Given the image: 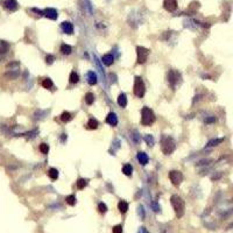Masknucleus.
Segmentation results:
<instances>
[{
  "mask_svg": "<svg viewBox=\"0 0 233 233\" xmlns=\"http://www.w3.org/2000/svg\"><path fill=\"white\" fill-rule=\"evenodd\" d=\"M170 201H171V205H173V207H174L176 216L178 218H182L183 216H184V211H185V203H184V201H183L180 196H177V195L171 196Z\"/></svg>",
  "mask_w": 233,
  "mask_h": 233,
  "instance_id": "f257e3e1",
  "label": "nucleus"
},
{
  "mask_svg": "<svg viewBox=\"0 0 233 233\" xmlns=\"http://www.w3.org/2000/svg\"><path fill=\"white\" fill-rule=\"evenodd\" d=\"M161 143H162V152H163L166 155L171 154V153L175 150V148H176V142H175V140L171 138V137H168V135L163 137Z\"/></svg>",
  "mask_w": 233,
  "mask_h": 233,
  "instance_id": "f03ea898",
  "label": "nucleus"
},
{
  "mask_svg": "<svg viewBox=\"0 0 233 233\" xmlns=\"http://www.w3.org/2000/svg\"><path fill=\"white\" fill-rule=\"evenodd\" d=\"M141 114H142L141 122H142V125H145V126H149V125H152L153 122L155 121V116H154L153 111L149 107H143L142 111H141Z\"/></svg>",
  "mask_w": 233,
  "mask_h": 233,
  "instance_id": "7ed1b4c3",
  "label": "nucleus"
},
{
  "mask_svg": "<svg viewBox=\"0 0 233 233\" xmlns=\"http://www.w3.org/2000/svg\"><path fill=\"white\" fill-rule=\"evenodd\" d=\"M145 84L141 77H135V82H134V94L139 98H142L145 94Z\"/></svg>",
  "mask_w": 233,
  "mask_h": 233,
  "instance_id": "20e7f679",
  "label": "nucleus"
},
{
  "mask_svg": "<svg viewBox=\"0 0 233 233\" xmlns=\"http://www.w3.org/2000/svg\"><path fill=\"white\" fill-rule=\"evenodd\" d=\"M137 54H138V63L143 64L147 61V58H148L149 50L148 49H146L145 47H138L137 48Z\"/></svg>",
  "mask_w": 233,
  "mask_h": 233,
  "instance_id": "39448f33",
  "label": "nucleus"
},
{
  "mask_svg": "<svg viewBox=\"0 0 233 233\" xmlns=\"http://www.w3.org/2000/svg\"><path fill=\"white\" fill-rule=\"evenodd\" d=\"M169 178L170 181L173 182L174 185H180L181 182L183 181V174L181 171H177V170H173L169 173Z\"/></svg>",
  "mask_w": 233,
  "mask_h": 233,
  "instance_id": "423d86ee",
  "label": "nucleus"
},
{
  "mask_svg": "<svg viewBox=\"0 0 233 233\" xmlns=\"http://www.w3.org/2000/svg\"><path fill=\"white\" fill-rule=\"evenodd\" d=\"M180 79V73L175 70H171L169 73H168V82L170 83V85L173 88H175V85L177 84V81Z\"/></svg>",
  "mask_w": 233,
  "mask_h": 233,
  "instance_id": "0eeeda50",
  "label": "nucleus"
},
{
  "mask_svg": "<svg viewBox=\"0 0 233 233\" xmlns=\"http://www.w3.org/2000/svg\"><path fill=\"white\" fill-rule=\"evenodd\" d=\"M163 6L167 11L169 12H174L177 8V0H164Z\"/></svg>",
  "mask_w": 233,
  "mask_h": 233,
  "instance_id": "6e6552de",
  "label": "nucleus"
},
{
  "mask_svg": "<svg viewBox=\"0 0 233 233\" xmlns=\"http://www.w3.org/2000/svg\"><path fill=\"white\" fill-rule=\"evenodd\" d=\"M43 14L48 18V19H51V20H56L58 14H57V11L55 8H46L43 11Z\"/></svg>",
  "mask_w": 233,
  "mask_h": 233,
  "instance_id": "1a4fd4ad",
  "label": "nucleus"
},
{
  "mask_svg": "<svg viewBox=\"0 0 233 233\" xmlns=\"http://www.w3.org/2000/svg\"><path fill=\"white\" fill-rule=\"evenodd\" d=\"M106 122L108 125H111V126H117L118 124V118L116 116V113L111 112V113H108V116L106 117Z\"/></svg>",
  "mask_w": 233,
  "mask_h": 233,
  "instance_id": "9d476101",
  "label": "nucleus"
},
{
  "mask_svg": "<svg viewBox=\"0 0 233 233\" xmlns=\"http://www.w3.org/2000/svg\"><path fill=\"white\" fill-rule=\"evenodd\" d=\"M4 5L8 11H17L18 9V3L15 0H6Z\"/></svg>",
  "mask_w": 233,
  "mask_h": 233,
  "instance_id": "9b49d317",
  "label": "nucleus"
},
{
  "mask_svg": "<svg viewBox=\"0 0 233 233\" xmlns=\"http://www.w3.org/2000/svg\"><path fill=\"white\" fill-rule=\"evenodd\" d=\"M61 27H62V29H63V32H64L65 34H72V32H73V26H72V23H70V22H68V21L62 22Z\"/></svg>",
  "mask_w": 233,
  "mask_h": 233,
  "instance_id": "f8f14e48",
  "label": "nucleus"
},
{
  "mask_svg": "<svg viewBox=\"0 0 233 233\" xmlns=\"http://www.w3.org/2000/svg\"><path fill=\"white\" fill-rule=\"evenodd\" d=\"M138 160H139V162L141 164L145 166V164L148 163V156H147V154L143 153V152H139L138 153Z\"/></svg>",
  "mask_w": 233,
  "mask_h": 233,
  "instance_id": "ddd939ff",
  "label": "nucleus"
},
{
  "mask_svg": "<svg viewBox=\"0 0 233 233\" xmlns=\"http://www.w3.org/2000/svg\"><path fill=\"white\" fill-rule=\"evenodd\" d=\"M118 209L121 213H126L127 210H128V203L125 202V201H120L119 204H118Z\"/></svg>",
  "mask_w": 233,
  "mask_h": 233,
  "instance_id": "4468645a",
  "label": "nucleus"
},
{
  "mask_svg": "<svg viewBox=\"0 0 233 233\" xmlns=\"http://www.w3.org/2000/svg\"><path fill=\"white\" fill-rule=\"evenodd\" d=\"M102 61H103V63H104L105 65H112V63H113V56H112L111 54L104 55L103 58H102Z\"/></svg>",
  "mask_w": 233,
  "mask_h": 233,
  "instance_id": "2eb2a0df",
  "label": "nucleus"
},
{
  "mask_svg": "<svg viewBox=\"0 0 233 233\" xmlns=\"http://www.w3.org/2000/svg\"><path fill=\"white\" fill-rule=\"evenodd\" d=\"M88 82H89L90 85L97 84V75H96L93 71H90V72L88 73Z\"/></svg>",
  "mask_w": 233,
  "mask_h": 233,
  "instance_id": "dca6fc26",
  "label": "nucleus"
},
{
  "mask_svg": "<svg viewBox=\"0 0 233 233\" xmlns=\"http://www.w3.org/2000/svg\"><path fill=\"white\" fill-rule=\"evenodd\" d=\"M118 104H119L121 107H125V106L127 105V98H126V94H125V93L119 94V97H118Z\"/></svg>",
  "mask_w": 233,
  "mask_h": 233,
  "instance_id": "f3484780",
  "label": "nucleus"
},
{
  "mask_svg": "<svg viewBox=\"0 0 233 233\" xmlns=\"http://www.w3.org/2000/svg\"><path fill=\"white\" fill-rule=\"evenodd\" d=\"M71 51H72V48L69 44H62V46H61V53H62V54L70 55Z\"/></svg>",
  "mask_w": 233,
  "mask_h": 233,
  "instance_id": "a211bd4d",
  "label": "nucleus"
},
{
  "mask_svg": "<svg viewBox=\"0 0 233 233\" xmlns=\"http://www.w3.org/2000/svg\"><path fill=\"white\" fill-rule=\"evenodd\" d=\"M42 86L44 89H51L54 86V83H53V81L50 78H44L42 81Z\"/></svg>",
  "mask_w": 233,
  "mask_h": 233,
  "instance_id": "6ab92c4d",
  "label": "nucleus"
},
{
  "mask_svg": "<svg viewBox=\"0 0 233 233\" xmlns=\"http://www.w3.org/2000/svg\"><path fill=\"white\" fill-rule=\"evenodd\" d=\"M48 175H49V177H50L51 180L55 181L58 177V170L55 169V168H50V169H49V171H48Z\"/></svg>",
  "mask_w": 233,
  "mask_h": 233,
  "instance_id": "aec40b11",
  "label": "nucleus"
},
{
  "mask_svg": "<svg viewBox=\"0 0 233 233\" xmlns=\"http://www.w3.org/2000/svg\"><path fill=\"white\" fill-rule=\"evenodd\" d=\"M93 102H94V96H93V93L89 92V93L85 94V103H86L88 105H92Z\"/></svg>",
  "mask_w": 233,
  "mask_h": 233,
  "instance_id": "412c9836",
  "label": "nucleus"
},
{
  "mask_svg": "<svg viewBox=\"0 0 233 233\" xmlns=\"http://www.w3.org/2000/svg\"><path fill=\"white\" fill-rule=\"evenodd\" d=\"M86 185H88V180H85V178H79V180L77 181V188H78L79 190L84 189Z\"/></svg>",
  "mask_w": 233,
  "mask_h": 233,
  "instance_id": "4be33fe9",
  "label": "nucleus"
},
{
  "mask_svg": "<svg viewBox=\"0 0 233 233\" xmlns=\"http://www.w3.org/2000/svg\"><path fill=\"white\" fill-rule=\"evenodd\" d=\"M132 171H133V168H132L131 164H125L124 167H122V173H124L125 175H127V176L132 175Z\"/></svg>",
  "mask_w": 233,
  "mask_h": 233,
  "instance_id": "5701e85b",
  "label": "nucleus"
},
{
  "mask_svg": "<svg viewBox=\"0 0 233 233\" xmlns=\"http://www.w3.org/2000/svg\"><path fill=\"white\" fill-rule=\"evenodd\" d=\"M78 79H79L78 75H77V73H76L75 71H72V72L70 73V78H69L70 83H72V84H76V83L78 82Z\"/></svg>",
  "mask_w": 233,
  "mask_h": 233,
  "instance_id": "b1692460",
  "label": "nucleus"
},
{
  "mask_svg": "<svg viewBox=\"0 0 233 233\" xmlns=\"http://www.w3.org/2000/svg\"><path fill=\"white\" fill-rule=\"evenodd\" d=\"M88 127L90 128V129H96L97 127H98V121L96 120V119H90L89 120V122H88Z\"/></svg>",
  "mask_w": 233,
  "mask_h": 233,
  "instance_id": "393cba45",
  "label": "nucleus"
},
{
  "mask_svg": "<svg viewBox=\"0 0 233 233\" xmlns=\"http://www.w3.org/2000/svg\"><path fill=\"white\" fill-rule=\"evenodd\" d=\"M71 119H72V117H71V114L69 112H63L62 116H61V120H62L63 122H69Z\"/></svg>",
  "mask_w": 233,
  "mask_h": 233,
  "instance_id": "a878e982",
  "label": "nucleus"
},
{
  "mask_svg": "<svg viewBox=\"0 0 233 233\" xmlns=\"http://www.w3.org/2000/svg\"><path fill=\"white\" fill-rule=\"evenodd\" d=\"M65 201H67V203H68L69 205H71V206L76 204V197H75V196H72V195L68 196V197L65 198Z\"/></svg>",
  "mask_w": 233,
  "mask_h": 233,
  "instance_id": "bb28decb",
  "label": "nucleus"
},
{
  "mask_svg": "<svg viewBox=\"0 0 233 233\" xmlns=\"http://www.w3.org/2000/svg\"><path fill=\"white\" fill-rule=\"evenodd\" d=\"M40 150L42 154H47L49 152V146L47 143H41L40 145Z\"/></svg>",
  "mask_w": 233,
  "mask_h": 233,
  "instance_id": "cd10ccee",
  "label": "nucleus"
},
{
  "mask_svg": "<svg viewBox=\"0 0 233 233\" xmlns=\"http://www.w3.org/2000/svg\"><path fill=\"white\" fill-rule=\"evenodd\" d=\"M98 210H99L100 213H105L107 211V206L105 203H99V205H98Z\"/></svg>",
  "mask_w": 233,
  "mask_h": 233,
  "instance_id": "c85d7f7f",
  "label": "nucleus"
},
{
  "mask_svg": "<svg viewBox=\"0 0 233 233\" xmlns=\"http://www.w3.org/2000/svg\"><path fill=\"white\" fill-rule=\"evenodd\" d=\"M7 49H8L7 43L4 42V41H0V53H6Z\"/></svg>",
  "mask_w": 233,
  "mask_h": 233,
  "instance_id": "c756f323",
  "label": "nucleus"
},
{
  "mask_svg": "<svg viewBox=\"0 0 233 233\" xmlns=\"http://www.w3.org/2000/svg\"><path fill=\"white\" fill-rule=\"evenodd\" d=\"M112 233H122V226L121 225H117L112 228Z\"/></svg>",
  "mask_w": 233,
  "mask_h": 233,
  "instance_id": "7c9ffc66",
  "label": "nucleus"
},
{
  "mask_svg": "<svg viewBox=\"0 0 233 233\" xmlns=\"http://www.w3.org/2000/svg\"><path fill=\"white\" fill-rule=\"evenodd\" d=\"M145 140H146V142H147V143L150 145V146L154 143V139H153V137H152V135H146V137H145Z\"/></svg>",
  "mask_w": 233,
  "mask_h": 233,
  "instance_id": "2f4dec72",
  "label": "nucleus"
},
{
  "mask_svg": "<svg viewBox=\"0 0 233 233\" xmlns=\"http://www.w3.org/2000/svg\"><path fill=\"white\" fill-rule=\"evenodd\" d=\"M46 62H47L48 64H51V63L54 62V56H51V55H47V57H46Z\"/></svg>",
  "mask_w": 233,
  "mask_h": 233,
  "instance_id": "473e14b6",
  "label": "nucleus"
},
{
  "mask_svg": "<svg viewBox=\"0 0 233 233\" xmlns=\"http://www.w3.org/2000/svg\"><path fill=\"white\" fill-rule=\"evenodd\" d=\"M222 141H223V139H219V140H216V141H211V142H209V146H216V143L222 142Z\"/></svg>",
  "mask_w": 233,
  "mask_h": 233,
  "instance_id": "72a5a7b5",
  "label": "nucleus"
},
{
  "mask_svg": "<svg viewBox=\"0 0 233 233\" xmlns=\"http://www.w3.org/2000/svg\"><path fill=\"white\" fill-rule=\"evenodd\" d=\"M138 233H148V231H147L145 227H140V230H139Z\"/></svg>",
  "mask_w": 233,
  "mask_h": 233,
  "instance_id": "f704fd0d",
  "label": "nucleus"
}]
</instances>
